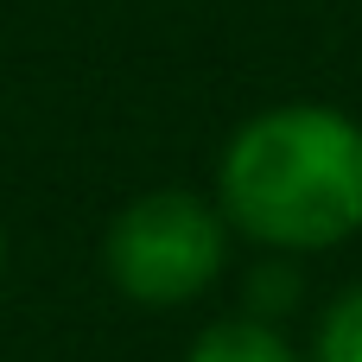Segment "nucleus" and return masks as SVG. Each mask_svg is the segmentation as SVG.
Listing matches in <instances>:
<instances>
[{
    "mask_svg": "<svg viewBox=\"0 0 362 362\" xmlns=\"http://www.w3.org/2000/svg\"><path fill=\"white\" fill-rule=\"evenodd\" d=\"M185 362H299V350L261 318H223L185 350Z\"/></svg>",
    "mask_w": 362,
    "mask_h": 362,
    "instance_id": "3",
    "label": "nucleus"
},
{
    "mask_svg": "<svg viewBox=\"0 0 362 362\" xmlns=\"http://www.w3.org/2000/svg\"><path fill=\"white\" fill-rule=\"evenodd\" d=\"M312 362H362V286L337 293V299H331V312L318 318Z\"/></svg>",
    "mask_w": 362,
    "mask_h": 362,
    "instance_id": "4",
    "label": "nucleus"
},
{
    "mask_svg": "<svg viewBox=\"0 0 362 362\" xmlns=\"http://www.w3.org/2000/svg\"><path fill=\"white\" fill-rule=\"evenodd\" d=\"M0 280H6V223H0Z\"/></svg>",
    "mask_w": 362,
    "mask_h": 362,
    "instance_id": "5",
    "label": "nucleus"
},
{
    "mask_svg": "<svg viewBox=\"0 0 362 362\" xmlns=\"http://www.w3.org/2000/svg\"><path fill=\"white\" fill-rule=\"evenodd\" d=\"M229 223L197 191H146L115 210L102 235V267L127 305L172 312L223 280Z\"/></svg>",
    "mask_w": 362,
    "mask_h": 362,
    "instance_id": "2",
    "label": "nucleus"
},
{
    "mask_svg": "<svg viewBox=\"0 0 362 362\" xmlns=\"http://www.w3.org/2000/svg\"><path fill=\"white\" fill-rule=\"evenodd\" d=\"M216 210L280 255L350 242L362 229V127L325 102L248 115L216 159Z\"/></svg>",
    "mask_w": 362,
    "mask_h": 362,
    "instance_id": "1",
    "label": "nucleus"
}]
</instances>
